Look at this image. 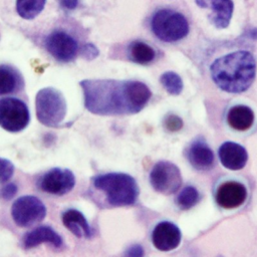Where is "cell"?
Instances as JSON below:
<instances>
[{
    "label": "cell",
    "mask_w": 257,
    "mask_h": 257,
    "mask_svg": "<svg viewBox=\"0 0 257 257\" xmlns=\"http://www.w3.org/2000/svg\"><path fill=\"white\" fill-rule=\"evenodd\" d=\"M38 120L51 127H57L66 114V101L60 91L53 87L40 89L35 97Z\"/></svg>",
    "instance_id": "obj_5"
},
{
    "label": "cell",
    "mask_w": 257,
    "mask_h": 257,
    "mask_svg": "<svg viewBox=\"0 0 257 257\" xmlns=\"http://www.w3.org/2000/svg\"><path fill=\"white\" fill-rule=\"evenodd\" d=\"M14 173V166L13 164L7 160L0 158V184H4L7 182Z\"/></svg>",
    "instance_id": "obj_24"
},
{
    "label": "cell",
    "mask_w": 257,
    "mask_h": 257,
    "mask_svg": "<svg viewBox=\"0 0 257 257\" xmlns=\"http://www.w3.org/2000/svg\"><path fill=\"white\" fill-rule=\"evenodd\" d=\"M182 239L179 227L169 221H163L156 225L152 232V242L160 251H171L176 249Z\"/></svg>",
    "instance_id": "obj_12"
},
{
    "label": "cell",
    "mask_w": 257,
    "mask_h": 257,
    "mask_svg": "<svg viewBox=\"0 0 257 257\" xmlns=\"http://www.w3.org/2000/svg\"><path fill=\"white\" fill-rule=\"evenodd\" d=\"M221 164L228 170L238 171L245 167L248 161V153L240 144L225 142L218 151Z\"/></svg>",
    "instance_id": "obj_13"
},
{
    "label": "cell",
    "mask_w": 257,
    "mask_h": 257,
    "mask_svg": "<svg viewBox=\"0 0 257 257\" xmlns=\"http://www.w3.org/2000/svg\"><path fill=\"white\" fill-rule=\"evenodd\" d=\"M75 185V177L68 169L53 168L46 172L39 180L38 186L41 191L56 196L69 193Z\"/></svg>",
    "instance_id": "obj_9"
},
{
    "label": "cell",
    "mask_w": 257,
    "mask_h": 257,
    "mask_svg": "<svg viewBox=\"0 0 257 257\" xmlns=\"http://www.w3.org/2000/svg\"><path fill=\"white\" fill-rule=\"evenodd\" d=\"M196 4L201 8L212 10L211 21L215 27L224 29L230 24L234 11L232 0H196Z\"/></svg>",
    "instance_id": "obj_14"
},
{
    "label": "cell",
    "mask_w": 257,
    "mask_h": 257,
    "mask_svg": "<svg viewBox=\"0 0 257 257\" xmlns=\"http://www.w3.org/2000/svg\"><path fill=\"white\" fill-rule=\"evenodd\" d=\"M151 28L157 38L164 42H176L189 33L187 18L172 9H160L152 17Z\"/></svg>",
    "instance_id": "obj_4"
},
{
    "label": "cell",
    "mask_w": 257,
    "mask_h": 257,
    "mask_svg": "<svg viewBox=\"0 0 257 257\" xmlns=\"http://www.w3.org/2000/svg\"><path fill=\"white\" fill-rule=\"evenodd\" d=\"M125 255L130 257H141L144 255V249L141 245L135 244L127 249V251L125 252Z\"/></svg>",
    "instance_id": "obj_28"
},
{
    "label": "cell",
    "mask_w": 257,
    "mask_h": 257,
    "mask_svg": "<svg viewBox=\"0 0 257 257\" xmlns=\"http://www.w3.org/2000/svg\"><path fill=\"white\" fill-rule=\"evenodd\" d=\"M99 54V51L97 49V47L95 45H93L92 43H86L83 47H82V55L86 58V59H94L95 57H97V55Z\"/></svg>",
    "instance_id": "obj_27"
},
{
    "label": "cell",
    "mask_w": 257,
    "mask_h": 257,
    "mask_svg": "<svg viewBox=\"0 0 257 257\" xmlns=\"http://www.w3.org/2000/svg\"><path fill=\"white\" fill-rule=\"evenodd\" d=\"M41 243H48L59 248L62 246L63 241L57 232L48 226H39L26 233L23 237V246L25 249L33 248Z\"/></svg>",
    "instance_id": "obj_16"
},
{
    "label": "cell",
    "mask_w": 257,
    "mask_h": 257,
    "mask_svg": "<svg viewBox=\"0 0 257 257\" xmlns=\"http://www.w3.org/2000/svg\"><path fill=\"white\" fill-rule=\"evenodd\" d=\"M92 183L95 189L105 194L106 201L111 206H130L138 200L139 186L131 175L124 173L102 174L95 176Z\"/></svg>",
    "instance_id": "obj_3"
},
{
    "label": "cell",
    "mask_w": 257,
    "mask_h": 257,
    "mask_svg": "<svg viewBox=\"0 0 257 257\" xmlns=\"http://www.w3.org/2000/svg\"><path fill=\"white\" fill-rule=\"evenodd\" d=\"M200 200V194L198 190L193 186L185 187L178 195L176 203L182 210H189L194 207Z\"/></svg>",
    "instance_id": "obj_22"
},
{
    "label": "cell",
    "mask_w": 257,
    "mask_h": 257,
    "mask_svg": "<svg viewBox=\"0 0 257 257\" xmlns=\"http://www.w3.org/2000/svg\"><path fill=\"white\" fill-rule=\"evenodd\" d=\"M45 3L46 0H16V10L20 17L30 20L41 13Z\"/></svg>",
    "instance_id": "obj_21"
},
{
    "label": "cell",
    "mask_w": 257,
    "mask_h": 257,
    "mask_svg": "<svg viewBox=\"0 0 257 257\" xmlns=\"http://www.w3.org/2000/svg\"><path fill=\"white\" fill-rule=\"evenodd\" d=\"M160 81L164 88L172 95L180 94L184 87L181 76L174 71L164 72L160 77Z\"/></svg>",
    "instance_id": "obj_23"
},
{
    "label": "cell",
    "mask_w": 257,
    "mask_h": 257,
    "mask_svg": "<svg viewBox=\"0 0 257 257\" xmlns=\"http://www.w3.org/2000/svg\"><path fill=\"white\" fill-rule=\"evenodd\" d=\"M30 120V114L24 101L16 97L0 99V126L10 133L24 130Z\"/></svg>",
    "instance_id": "obj_6"
},
{
    "label": "cell",
    "mask_w": 257,
    "mask_h": 257,
    "mask_svg": "<svg viewBox=\"0 0 257 257\" xmlns=\"http://www.w3.org/2000/svg\"><path fill=\"white\" fill-rule=\"evenodd\" d=\"M59 5L66 10H74L78 6V0H59Z\"/></svg>",
    "instance_id": "obj_29"
},
{
    "label": "cell",
    "mask_w": 257,
    "mask_h": 257,
    "mask_svg": "<svg viewBox=\"0 0 257 257\" xmlns=\"http://www.w3.org/2000/svg\"><path fill=\"white\" fill-rule=\"evenodd\" d=\"M164 126L169 132H177L182 128L183 120L176 114H169L164 119Z\"/></svg>",
    "instance_id": "obj_25"
},
{
    "label": "cell",
    "mask_w": 257,
    "mask_h": 257,
    "mask_svg": "<svg viewBox=\"0 0 257 257\" xmlns=\"http://www.w3.org/2000/svg\"><path fill=\"white\" fill-rule=\"evenodd\" d=\"M214 83L230 93L246 91L256 76V60L247 50H236L216 58L210 65Z\"/></svg>",
    "instance_id": "obj_2"
},
{
    "label": "cell",
    "mask_w": 257,
    "mask_h": 257,
    "mask_svg": "<svg viewBox=\"0 0 257 257\" xmlns=\"http://www.w3.org/2000/svg\"><path fill=\"white\" fill-rule=\"evenodd\" d=\"M62 222L64 226L78 238H90L91 229L84 215L75 210L68 209L62 214Z\"/></svg>",
    "instance_id": "obj_17"
},
{
    "label": "cell",
    "mask_w": 257,
    "mask_h": 257,
    "mask_svg": "<svg viewBox=\"0 0 257 257\" xmlns=\"http://www.w3.org/2000/svg\"><path fill=\"white\" fill-rule=\"evenodd\" d=\"M254 112L253 110L243 104H237L232 106L227 113L228 124L239 132L249 130L254 123Z\"/></svg>",
    "instance_id": "obj_18"
},
{
    "label": "cell",
    "mask_w": 257,
    "mask_h": 257,
    "mask_svg": "<svg viewBox=\"0 0 257 257\" xmlns=\"http://www.w3.org/2000/svg\"><path fill=\"white\" fill-rule=\"evenodd\" d=\"M150 183L159 193L171 195L182 185V175L179 168L168 161L155 164L150 173Z\"/></svg>",
    "instance_id": "obj_8"
},
{
    "label": "cell",
    "mask_w": 257,
    "mask_h": 257,
    "mask_svg": "<svg viewBox=\"0 0 257 257\" xmlns=\"http://www.w3.org/2000/svg\"><path fill=\"white\" fill-rule=\"evenodd\" d=\"M11 216L17 226L30 227L45 218L46 207L35 196H22L13 203Z\"/></svg>",
    "instance_id": "obj_7"
},
{
    "label": "cell",
    "mask_w": 257,
    "mask_h": 257,
    "mask_svg": "<svg viewBox=\"0 0 257 257\" xmlns=\"http://www.w3.org/2000/svg\"><path fill=\"white\" fill-rule=\"evenodd\" d=\"M23 85L20 73L12 66L0 65V95L13 93Z\"/></svg>",
    "instance_id": "obj_19"
},
{
    "label": "cell",
    "mask_w": 257,
    "mask_h": 257,
    "mask_svg": "<svg viewBox=\"0 0 257 257\" xmlns=\"http://www.w3.org/2000/svg\"><path fill=\"white\" fill-rule=\"evenodd\" d=\"M17 191H18V188H17V186L14 183L7 184V185H5V186H3L1 188V190H0V197L3 200L9 201V200H11L16 195Z\"/></svg>",
    "instance_id": "obj_26"
},
{
    "label": "cell",
    "mask_w": 257,
    "mask_h": 257,
    "mask_svg": "<svg viewBox=\"0 0 257 257\" xmlns=\"http://www.w3.org/2000/svg\"><path fill=\"white\" fill-rule=\"evenodd\" d=\"M187 156L190 164L196 170H210L214 165V154L203 139H198L192 143Z\"/></svg>",
    "instance_id": "obj_15"
},
{
    "label": "cell",
    "mask_w": 257,
    "mask_h": 257,
    "mask_svg": "<svg viewBox=\"0 0 257 257\" xmlns=\"http://www.w3.org/2000/svg\"><path fill=\"white\" fill-rule=\"evenodd\" d=\"M248 191L245 185L238 181H226L217 188L215 200L223 209H235L246 201Z\"/></svg>",
    "instance_id": "obj_11"
},
{
    "label": "cell",
    "mask_w": 257,
    "mask_h": 257,
    "mask_svg": "<svg viewBox=\"0 0 257 257\" xmlns=\"http://www.w3.org/2000/svg\"><path fill=\"white\" fill-rule=\"evenodd\" d=\"M127 57L135 63L145 65L151 63L155 59L156 51L148 43L141 40H135L127 46Z\"/></svg>",
    "instance_id": "obj_20"
},
{
    "label": "cell",
    "mask_w": 257,
    "mask_h": 257,
    "mask_svg": "<svg viewBox=\"0 0 257 257\" xmlns=\"http://www.w3.org/2000/svg\"><path fill=\"white\" fill-rule=\"evenodd\" d=\"M45 47L56 60L61 62L73 60L78 50L77 41L62 30L51 32L45 39Z\"/></svg>",
    "instance_id": "obj_10"
},
{
    "label": "cell",
    "mask_w": 257,
    "mask_h": 257,
    "mask_svg": "<svg viewBox=\"0 0 257 257\" xmlns=\"http://www.w3.org/2000/svg\"><path fill=\"white\" fill-rule=\"evenodd\" d=\"M79 85L83 91L84 106L99 115L138 113L152 96L148 85L138 80L84 79Z\"/></svg>",
    "instance_id": "obj_1"
}]
</instances>
